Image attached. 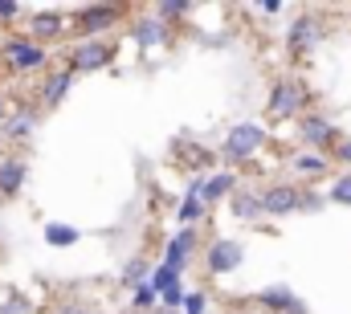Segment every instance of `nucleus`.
<instances>
[{
    "label": "nucleus",
    "instance_id": "17",
    "mask_svg": "<svg viewBox=\"0 0 351 314\" xmlns=\"http://www.w3.org/2000/svg\"><path fill=\"white\" fill-rule=\"evenodd\" d=\"M70 78H74L70 70H66V74H53L49 86H45V98H49V102H62V98H66V90H70Z\"/></svg>",
    "mask_w": 351,
    "mask_h": 314
},
{
    "label": "nucleus",
    "instance_id": "5",
    "mask_svg": "<svg viewBox=\"0 0 351 314\" xmlns=\"http://www.w3.org/2000/svg\"><path fill=\"white\" fill-rule=\"evenodd\" d=\"M106 62H110V45L102 41H86L74 49V70H102Z\"/></svg>",
    "mask_w": 351,
    "mask_h": 314
},
{
    "label": "nucleus",
    "instance_id": "14",
    "mask_svg": "<svg viewBox=\"0 0 351 314\" xmlns=\"http://www.w3.org/2000/svg\"><path fill=\"white\" fill-rule=\"evenodd\" d=\"M188 253H192V229H184V233L176 237L172 245H168V265H172L176 274L184 269V261H188Z\"/></svg>",
    "mask_w": 351,
    "mask_h": 314
},
{
    "label": "nucleus",
    "instance_id": "2",
    "mask_svg": "<svg viewBox=\"0 0 351 314\" xmlns=\"http://www.w3.org/2000/svg\"><path fill=\"white\" fill-rule=\"evenodd\" d=\"M241 257H245L241 241H217L208 249V274H229V269L241 265Z\"/></svg>",
    "mask_w": 351,
    "mask_h": 314
},
{
    "label": "nucleus",
    "instance_id": "12",
    "mask_svg": "<svg viewBox=\"0 0 351 314\" xmlns=\"http://www.w3.org/2000/svg\"><path fill=\"white\" fill-rule=\"evenodd\" d=\"M315 37H319V25L302 16V21H294V29H290V49H294V53H302L306 45H315Z\"/></svg>",
    "mask_w": 351,
    "mask_h": 314
},
{
    "label": "nucleus",
    "instance_id": "15",
    "mask_svg": "<svg viewBox=\"0 0 351 314\" xmlns=\"http://www.w3.org/2000/svg\"><path fill=\"white\" fill-rule=\"evenodd\" d=\"M233 213H237V217H245V221H254V217L265 213V208H262V200H258V196H245V192H241V196H233Z\"/></svg>",
    "mask_w": 351,
    "mask_h": 314
},
{
    "label": "nucleus",
    "instance_id": "4",
    "mask_svg": "<svg viewBox=\"0 0 351 314\" xmlns=\"http://www.w3.org/2000/svg\"><path fill=\"white\" fill-rule=\"evenodd\" d=\"M8 62H12L16 70H37V66L45 62V49L33 45V41H8Z\"/></svg>",
    "mask_w": 351,
    "mask_h": 314
},
{
    "label": "nucleus",
    "instance_id": "13",
    "mask_svg": "<svg viewBox=\"0 0 351 314\" xmlns=\"http://www.w3.org/2000/svg\"><path fill=\"white\" fill-rule=\"evenodd\" d=\"M78 225H45V245L53 249H66V245H78Z\"/></svg>",
    "mask_w": 351,
    "mask_h": 314
},
{
    "label": "nucleus",
    "instance_id": "23",
    "mask_svg": "<svg viewBox=\"0 0 351 314\" xmlns=\"http://www.w3.org/2000/svg\"><path fill=\"white\" fill-rule=\"evenodd\" d=\"M147 274V261L143 257H135V261H127V269H123V282H139Z\"/></svg>",
    "mask_w": 351,
    "mask_h": 314
},
{
    "label": "nucleus",
    "instance_id": "29",
    "mask_svg": "<svg viewBox=\"0 0 351 314\" xmlns=\"http://www.w3.org/2000/svg\"><path fill=\"white\" fill-rule=\"evenodd\" d=\"M184 8H188V4H180V0H176V4H160V12H164V16H180Z\"/></svg>",
    "mask_w": 351,
    "mask_h": 314
},
{
    "label": "nucleus",
    "instance_id": "20",
    "mask_svg": "<svg viewBox=\"0 0 351 314\" xmlns=\"http://www.w3.org/2000/svg\"><path fill=\"white\" fill-rule=\"evenodd\" d=\"M152 282H156V290H160V294H168V290H176V286H180V274H176L172 265H160Z\"/></svg>",
    "mask_w": 351,
    "mask_h": 314
},
{
    "label": "nucleus",
    "instance_id": "26",
    "mask_svg": "<svg viewBox=\"0 0 351 314\" xmlns=\"http://www.w3.org/2000/svg\"><path fill=\"white\" fill-rule=\"evenodd\" d=\"M0 314H25V298H8V302L0 306Z\"/></svg>",
    "mask_w": 351,
    "mask_h": 314
},
{
    "label": "nucleus",
    "instance_id": "6",
    "mask_svg": "<svg viewBox=\"0 0 351 314\" xmlns=\"http://www.w3.org/2000/svg\"><path fill=\"white\" fill-rule=\"evenodd\" d=\"M294 106H298V90L290 82H278L269 94V119H286V114H294Z\"/></svg>",
    "mask_w": 351,
    "mask_h": 314
},
{
    "label": "nucleus",
    "instance_id": "27",
    "mask_svg": "<svg viewBox=\"0 0 351 314\" xmlns=\"http://www.w3.org/2000/svg\"><path fill=\"white\" fill-rule=\"evenodd\" d=\"M16 12H21V4H16V0H12V4H8V0H0V21H8V16H16Z\"/></svg>",
    "mask_w": 351,
    "mask_h": 314
},
{
    "label": "nucleus",
    "instance_id": "1",
    "mask_svg": "<svg viewBox=\"0 0 351 314\" xmlns=\"http://www.w3.org/2000/svg\"><path fill=\"white\" fill-rule=\"evenodd\" d=\"M262 143H265L262 127H258V123H241V127L229 131V139H225V156L229 159H250Z\"/></svg>",
    "mask_w": 351,
    "mask_h": 314
},
{
    "label": "nucleus",
    "instance_id": "32",
    "mask_svg": "<svg viewBox=\"0 0 351 314\" xmlns=\"http://www.w3.org/2000/svg\"><path fill=\"white\" fill-rule=\"evenodd\" d=\"M339 159H348L351 163V143H339Z\"/></svg>",
    "mask_w": 351,
    "mask_h": 314
},
{
    "label": "nucleus",
    "instance_id": "25",
    "mask_svg": "<svg viewBox=\"0 0 351 314\" xmlns=\"http://www.w3.org/2000/svg\"><path fill=\"white\" fill-rule=\"evenodd\" d=\"M184 314H204V294L196 290V294H188V302H184Z\"/></svg>",
    "mask_w": 351,
    "mask_h": 314
},
{
    "label": "nucleus",
    "instance_id": "8",
    "mask_svg": "<svg viewBox=\"0 0 351 314\" xmlns=\"http://www.w3.org/2000/svg\"><path fill=\"white\" fill-rule=\"evenodd\" d=\"M262 302L265 306H274V311H290V314H306V306L286 290V286H269V290H262Z\"/></svg>",
    "mask_w": 351,
    "mask_h": 314
},
{
    "label": "nucleus",
    "instance_id": "24",
    "mask_svg": "<svg viewBox=\"0 0 351 314\" xmlns=\"http://www.w3.org/2000/svg\"><path fill=\"white\" fill-rule=\"evenodd\" d=\"M294 167H298V171H323V159L319 156H298L294 159Z\"/></svg>",
    "mask_w": 351,
    "mask_h": 314
},
{
    "label": "nucleus",
    "instance_id": "31",
    "mask_svg": "<svg viewBox=\"0 0 351 314\" xmlns=\"http://www.w3.org/2000/svg\"><path fill=\"white\" fill-rule=\"evenodd\" d=\"M302 208H306V213H319V208H323V200H319V196H311V200H302Z\"/></svg>",
    "mask_w": 351,
    "mask_h": 314
},
{
    "label": "nucleus",
    "instance_id": "11",
    "mask_svg": "<svg viewBox=\"0 0 351 314\" xmlns=\"http://www.w3.org/2000/svg\"><path fill=\"white\" fill-rule=\"evenodd\" d=\"M21 184H25V163L21 159H4L0 163V192L12 196V192H21Z\"/></svg>",
    "mask_w": 351,
    "mask_h": 314
},
{
    "label": "nucleus",
    "instance_id": "28",
    "mask_svg": "<svg viewBox=\"0 0 351 314\" xmlns=\"http://www.w3.org/2000/svg\"><path fill=\"white\" fill-rule=\"evenodd\" d=\"M12 135H25L29 131V114H21V119H12V127H8Z\"/></svg>",
    "mask_w": 351,
    "mask_h": 314
},
{
    "label": "nucleus",
    "instance_id": "30",
    "mask_svg": "<svg viewBox=\"0 0 351 314\" xmlns=\"http://www.w3.org/2000/svg\"><path fill=\"white\" fill-rule=\"evenodd\" d=\"M58 314H94V311H90V306H74V302H70V306H62Z\"/></svg>",
    "mask_w": 351,
    "mask_h": 314
},
{
    "label": "nucleus",
    "instance_id": "9",
    "mask_svg": "<svg viewBox=\"0 0 351 314\" xmlns=\"http://www.w3.org/2000/svg\"><path fill=\"white\" fill-rule=\"evenodd\" d=\"M110 21H114V8L110 4H98V8H82L78 12V29H86V33L110 29Z\"/></svg>",
    "mask_w": 351,
    "mask_h": 314
},
{
    "label": "nucleus",
    "instance_id": "3",
    "mask_svg": "<svg viewBox=\"0 0 351 314\" xmlns=\"http://www.w3.org/2000/svg\"><path fill=\"white\" fill-rule=\"evenodd\" d=\"M262 208L265 213H274V217H286V213H294V208H302V196L294 192V188H286V184H278V188H269L262 196Z\"/></svg>",
    "mask_w": 351,
    "mask_h": 314
},
{
    "label": "nucleus",
    "instance_id": "16",
    "mask_svg": "<svg viewBox=\"0 0 351 314\" xmlns=\"http://www.w3.org/2000/svg\"><path fill=\"white\" fill-rule=\"evenodd\" d=\"M156 298H160V290H156V282H139V286H135V294H131V302H135L139 311H147V306H156Z\"/></svg>",
    "mask_w": 351,
    "mask_h": 314
},
{
    "label": "nucleus",
    "instance_id": "7",
    "mask_svg": "<svg viewBox=\"0 0 351 314\" xmlns=\"http://www.w3.org/2000/svg\"><path fill=\"white\" fill-rule=\"evenodd\" d=\"M229 188H233V176H229V171H221V176H208V180H196V184H192V192H196L200 200H208V204H213V200H221Z\"/></svg>",
    "mask_w": 351,
    "mask_h": 314
},
{
    "label": "nucleus",
    "instance_id": "22",
    "mask_svg": "<svg viewBox=\"0 0 351 314\" xmlns=\"http://www.w3.org/2000/svg\"><path fill=\"white\" fill-rule=\"evenodd\" d=\"M196 217H200V196H196V192H188V196H184V204H180V221L188 225V221H196Z\"/></svg>",
    "mask_w": 351,
    "mask_h": 314
},
{
    "label": "nucleus",
    "instance_id": "18",
    "mask_svg": "<svg viewBox=\"0 0 351 314\" xmlns=\"http://www.w3.org/2000/svg\"><path fill=\"white\" fill-rule=\"evenodd\" d=\"M58 29H62V16H58V12H41V16L33 21V33H37V37H53Z\"/></svg>",
    "mask_w": 351,
    "mask_h": 314
},
{
    "label": "nucleus",
    "instance_id": "19",
    "mask_svg": "<svg viewBox=\"0 0 351 314\" xmlns=\"http://www.w3.org/2000/svg\"><path fill=\"white\" fill-rule=\"evenodd\" d=\"M327 200H331V204H351V171H348V176H339V180L331 184Z\"/></svg>",
    "mask_w": 351,
    "mask_h": 314
},
{
    "label": "nucleus",
    "instance_id": "21",
    "mask_svg": "<svg viewBox=\"0 0 351 314\" xmlns=\"http://www.w3.org/2000/svg\"><path fill=\"white\" fill-rule=\"evenodd\" d=\"M135 37H139L143 45H156V41H164V25L147 21V25H139V29H135Z\"/></svg>",
    "mask_w": 351,
    "mask_h": 314
},
{
    "label": "nucleus",
    "instance_id": "10",
    "mask_svg": "<svg viewBox=\"0 0 351 314\" xmlns=\"http://www.w3.org/2000/svg\"><path fill=\"white\" fill-rule=\"evenodd\" d=\"M302 139H306V143H315V147H323V143H331V139H335V127H331L327 119L311 114V119L302 123Z\"/></svg>",
    "mask_w": 351,
    "mask_h": 314
}]
</instances>
